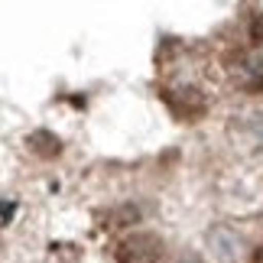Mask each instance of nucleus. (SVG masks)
Segmentation results:
<instances>
[{"label":"nucleus","instance_id":"obj_5","mask_svg":"<svg viewBox=\"0 0 263 263\" xmlns=\"http://www.w3.org/2000/svg\"><path fill=\"white\" fill-rule=\"evenodd\" d=\"M140 221V211L137 208H117L114 215H110V228H130V224H137Z\"/></svg>","mask_w":263,"mask_h":263},{"label":"nucleus","instance_id":"obj_1","mask_svg":"<svg viewBox=\"0 0 263 263\" xmlns=\"http://www.w3.org/2000/svg\"><path fill=\"white\" fill-rule=\"evenodd\" d=\"M205 244H208V254L215 257V263H247L250 260V244L231 224H215L208 231Z\"/></svg>","mask_w":263,"mask_h":263},{"label":"nucleus","instance_id":"obj_7","mask_svg":"<svg viewBox=\"0 0 263 263\" xmlns=\"http://www.w3.org/2000/svg\"><path fill=\"white\" fill-rule=\"evenodd\" d=\"M185 263H198V260H195V257H189V260H185Z\"/></svg>","mask_w":263,"mask_h":263},{"label":"nucleus","instance_id":"obj_4","mask_svg":"<svg viewBox=\"0 0 263 263\" xmlns=\"http://www.w3.org/2000/svg\"><path fill=\"white\" fill-rule=\"evenodd\" d=\"M29 146H33V153L46 156V159H55L59 153H62V140H59L55 134H49V130H36V134L29 137Z\"/></svg>","mask_w":263,"mask_h":263},{"label":"nucleus","instance_id":"obj_3","mask_svg":"<svg viewBox=\"0 0 263 263\" xmlns=\"http://www.w3.org/2000/svg\"><path fill=\"white\" fill-rule=\"evenodd\" d=\"M234 75L247 88H263V39H257L254 46L234 59Z\"/></svg>","mask_w":263,"mask_h":263},{"label":"nucleus","instance_id":"obj_6","mask_svg":"<svg viewBox=\"0 0 263 263\" xmlns=\"http://www.w3.org/2000/svg\"><path fill=\"white\" fill-rule=\"evenodd\" d=\"M257 263H263V250H260V254H257Z\"/></svg>","mask_w":263,"mask_h":263},{"label":"nucleus","instance_id":"obj_2","mask_svg":"<svg viewBox=\"0 0 263 263\" xmlns=\"http://www.w3.org/2000/svg\"><path fill=\"white\" fill-rule=\"evenodd\" d=\"M163 240L149 231H137V234H127L124 240H117L114 247V260L117 263H159L163 260Z\"/></svg>","mask_w":263,"mask_h":263}]
</instances>
